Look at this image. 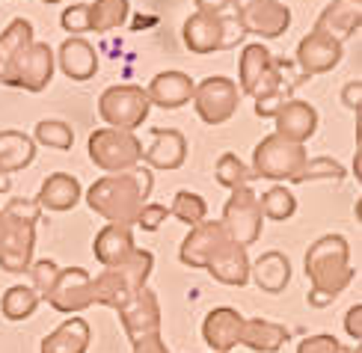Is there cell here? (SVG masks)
Listing matches in <instances>:
<instances>
[{
    "label": "cell",
    "instance_id": "obj_1",
    "mask_svg": "<svg viewBox=\"0 0 362 353\" xmlns=\"http://www.w3.org/2000/svg\"><path fill=\"white\" fill-rule=\"evenodd\" d=\"M152 184L155 175L148 166H134L128 173L104 175L86 190V205L107 223L131 228L137 223V214L146 205L148 193H152Z\"/></svg>",
    "mask_w": 362,
    "mask_h": 353
},
{
    "label": "cell",
    "instance_id": "obj_2",
    "mask_svg": "<svg viewBox=\"0 0 362 353\" xmlns=\"http://www.w3.org/2000/svg\"><path fill=\"white\" fill-rule=\"evenodd\" d=\"M306 276H309V306L324 309L344 288L354 282L356 270L351 267V247L341 235H324L306 253Z\"/></svg>",
    "mask_w": 362,
    "mask_h": 353
},
{
    "label": "cell",
    "instance_id": "obj_3",
    "mask_svg": "<svg viewBox=\"0 0 362 353\" xmlns=\"http://www.w3.org/2000/svg\"><path fill=\"white\" fill-rule=\"evenodd\" d=\"M155 267V255L148 250H134L125 262L113 267H104L93 282H89V303L93 306H110V309H122V306L146 288L148 276Z\"/></svg>",
    "mask_w": 362,
    "mask_h": 353
},
{
    "label": "cell",
    "instance_id": "obj_4",
    "mask_svg": "<svg viewBox=\"0 0 362 353\" xmlns=\"http://www.w3.org/2000/svg\"><path fill=\"white\" fill-rule=\"evenodd\" d=\"M4 214H6V235L0 241V270L24 273L33 265L36 223L42 217V208L36 199H9Z\"/></svg>",
    "mask_w": 362,
    "mask_h": 353
},
{
    "label": "cell",
    "instance_id": "obj_5",
    "mask_svg": "<svg viewBox=\"0 0 362 353\" xmlns=\"http://www.w3.org/2000/svg\"><path fill=\"white\" fill-rule=\"evenodd\" d=\"M89 161L104 173H128L143 161V143L137 140L134 131H119V128H95L89 134Z\"/></svg>",
    "mask_w": 362,
    "mask_h": 353
},
{
    "label": "cell",
    "instance_id": "obj_6",
    "mask_svg": "<svg viewBox=\"0 0 362 353\" xmlns=\"http://www.w3.org/2000/svg\"><path fill=\"white\" fill-rule=\"evenodd\" d=\"M306 161V146L285 140L279 134H267L252 151V175L267 181H294Z\"/></svg>",
    "mask_w": 362,
    "mask_h": 353
},
{
    "label": "cell",
    "instance_id": "obj_7",
    "mask_svg": "<svg viewBox=\"0 0 362 353\" xmlns=\"http://www.w3.org/2000/svg\"><path fill=\"white\" fill-rule=\"evenodd\" d=\"M57 59L48 42H33L21 54H15L6 63H0V83L18 86L27 92H42L54 81Z\"/></svg>",
    "mask_w": 362,
    "mask_h": 353
},
{
    "label": "cell",
    "instance_id": "obj_8",
    "mask_svg": "<svg viewBox=\"0 0 362 353\" xmlns=\"http://www.w3.org/2000/svg\"><path fill=\"white\" fill-rule=\"evenodd\" d=\"M152 101H148L146 89L137 83H116L101 92L98 98V113L107 122V128L119 131H134L148 119Z\"/></svg>",
    "mask_w": 362,
    "mask_h": 353
},
{
    "label": "cell",
    "instance_id": "obj_9",
    "mask_svg": "<svg viewBox=\"0 0 362 353\" xmlns=\"http://www.w3.org/2000/svg\"><path fill=\"white\" fill-rule=\"evenodd\" d=\"M223 228L229 235L232 243L238 247H252L255 241L262 238V226H264V217H262V208H259V196L252 193V187H235L232 196L226 199L223 205Z\"/></svg>",
    "mask_w": 362,
    "mask_h": 353
},
{
    "label": "cell",
    "instance_id": "obj_10",
    "mask_svg": "<svg viewBox=\"0 0 362 353\" xmlns=\"http://www.w3.org/2000/svg\"><path fill=\"white\" fill-rule=\"evenodd\" d=\"M193 110L205 125H223L238 113L240 89L235 81L223 78V74H211V78L193 83Z\"/></svg>",
    "mask_w": 362,
    "mask_h": 353
},
{
    "label": "cell",
    "instance_id": "obj_11",
    "mask_svg": "<svg viewBox=\"0 0 362 353\" xmlns=\"http://www.w3.org/2000/svg\"><path fill=\"white\" fill-rule=\"evenodd\" d=\"M288 71H291V63H285V59H274V66H270V71L264 74V81L255 86V92H252L255 116L274 119L282 110V104L291 101L294 86L303 78H291Z\"/></svg>",
    "mask_w": 362,
    "mask_h": 353
},
{
    "label": "cell",
    "instance_id": "obj_12",
    "mask_svg": "<svg viewBox=\"0 0 362 353\" xmlns=\"http://www.w3.org/2000/svg\"><path fill=\"white\" fill-rule=\"evenodd\" d=\"M341 57H344V48H341L339 39L321 33V30H312V33H306L300 39L294 63L300 66V71H303V78H312V74L333 71L341 63Z\"/></svg>",
    "mask_w": 362,
    "mask_h": 353
},
{
    "label": "cell",
    "instance_id": "obj_13",
    "mask_svg": "<svg viewBox=\"0 0 362 353\" xmlns=\"http://www.w3.org/2000/svg\"><path fill=\"white\" fill-rule=\"evenodd\" d=\"M119 320L125 327V335L134 342L148 339V335H158L160 332V303L155 297V291H137L122 309H119Z\"/></svg>",
    "mask_w": 362,
    "mask_h": 353
},
{
    "label": "cell",
    "instance_id": "obj_14",
    "mask_svg": "<svg viewBox=\"0 0 362 353\" xmlns=\"http://www.w3.org/2000/svg\"><path fill=\"white\" fill-rule=\"evenodd\" d=\"M229 241V235H226V228L220 220H202V223H196L187 238L181 241V247H178V258H181V265H187V267H202L214 258V253L223 247V243Z\"/></svg>",
    "mask_w": 362,
    "mask_h": 353
},
{
    "label": "cell",
    "instance_id": "obj_15",
    "mask_svg": "<svg viewBox=\"0 0 362 353\" xmlns=\"http://www.w3.org/2000/svg\"><path fill=\"white\" fill-rule=\"evenodd\" d=\"M232 15H238L247 33H255L262 39H279L291 27V9L282 0H259V4H250Z\"/></svg>",
    "mask_w": 362,
    "mask_h": 353
},
{
    "label": "cell",
    "instance_id": "obj_16",
    "mask_svg": "<svg viewBox=\"0 0 362 353\" xmlns=\"http://www.w3.org/2000/svg\"><path fill=\"white\" fill-rule=\"evenodd\" d=\"M89 282H93V276H89L83 267H66L59 270L57 282H54V291L48 294V306L63 315H78L83 309H89Z\"/></svg>",
    "mask_w": 362,
    "mask_h": 353
},
{
    "label": "cell",
    "instance_id": "obj_17",
    "mask_svg": "<svg viewBox=\"0 0 362 353\" xmlns=\"http://www.w3.org/2000/svg\"><path fill=\"white\" fill-rule=\"evenodd\" d=\"M148 170H178L187 161V140L175 128H152V146L143 151Z\"/></svg>",
    "mask_w": 362,
    "mask_h": 353
},
{
    "label": "cell",
    "instance_id": "obj_18",
    "mask_svg": "<svg viewBox=\"0 0 362 353\" xmlns=\"http://www.w3.org/2000/svg\"><path fill=\"white\" fill-rule=\"evenodd\" d=\"M185 45L193 54H214L226 51V30H223V15H205V12H193L185 21Z\"/></svg>",
    "mask_w": 362,
    "mask_h": 353
},
{
    "label": "cell",
    "instance_id": "obj_19",
    "mask_svg": "<svg viewBox=\"0 0 362 353\" xmlns=\"http://www.w3.org/2000/svg\"><path fill=\"white\" fill-rule=\"evenodd\" d=\"M274 122H276L274 134L285 137V140H291V143L306 146V140H312L315 131H318V110L306 101L291 98L288 104H282V110L274 116Z\"/></svg>",
    "mask_w": 362,
    "mask_h": 353
},
{
    "label": "cell",
    "instance_id": "obj_20",
    "mask_svg": "<svg viewBox=\"0 0 362 353\" xmlns=\"http://www.w3.org/2000/svg\"><path fill=\"white\" fill-rule=\"evenodd\" d=\"M54 59L59 63V71H63L69 81H93L98 71V54L83 36H69L59 45Z\"/></svg>",
    "mask_w": 362,
    "mask_h": 353
},
{
    "label": "cell",
    "instance_id": "obj_21",
    "mask_svg": "<svg viewBox=\"0 0 362 353\" xmlns=\"http://www.w3.org/2000/svg\"><path fill=\"white\" fill-rule=\"evenodd\" d=\"M240 324H244V315L229 309V306L211 309L202 324V339L214 353H229L240 342Z\"/></svg>",
    "mask_w": 362,
    "mask_h": 353
},
{
    "label": "cell",
    "instance_id": "obj_22",
    "mask_svg": "<svg viewBox=\"0 0 362 353\" xmlns=\"http://www.w3.org/2000/svg\"><path fill=\"white\" fill-rule=\"evenodd\" d=\"M146 96H148V101H152L155 107H163V110H178V107L190 104V98H193V81H190V74L175 71V69L158 71L152 78V83H148Z\"/></svg>",
    "mask_w": 362,
    "mask_h": 353
},
{
    "label": "cell",
    "instance_id": "obj_23",
    "mask_svg": "<svg viewBox=\"0 0 362 353\" xmlns=\"http://www.w3.org/2000/svg\"><path fill=\"white\" fill-rule=\"evenodd\" d=\"M359 24H362V0H333V4H327L324 12L318 15L315 30L344 42L348 36L359 33Z\"/></svg>",
    "mask_w": 362,
    "mask_h": 353
},
{
    "label": "cell",
    "instance_id": "obj_24",
    "mask_svg": "<svg viewBox=\"0 0 362 353\" xmlns=\"http://www.w3.org/2000/svg\"><path fill=\"white\" fill-rule=\"evenodd\" d=\"M205 270L214 276L217 282H223V285L244 288L250 282V258H247V250L238 247V243H232V241H226L223 247L214 253V258L205 265Z\"/></svg>",
    "mask_w": 362,
    "mask_h": 353
},
{
    "label": "cell",
    "instance_id": "obj_25",
    "mask_svg": "<svg viewBox=\"0 0 362 353\" xmlns=\"http://www.w3.org/2000/svg\"><path fill=\"white\" fill-rule=\"evenodd\" d=\"M250 276H252V282L264 291V294H282V291L288 288V282H291V262L276 250L262 253L250 265Z\"/></svg>",
    "mask_w": 362,
    "mask_h": 353
},
{
    "label": "cell",
    "instance_id": "obj_26",
    "mask_svg": "<svg viewBox=\"0 0 362 353\" xmlns=\"http://www.w3.org/2000/svg\"><path fill=\"white\" fill-rule=\"evenodd\" d=\"M33 158H36L33 137L24 131H15V128L0 131V175H12V173L27 170V166L33 163Z\"/></svg>",
    "mask_w": 362,
    "mask_h": 353
},
{
    "label": "cell",
    "instance_id": "obj_27",
    "mask_svg": "<svg viewBox=\"0 0 362 353\" xmlns=\"http://www.w3.org/2000/svg\"><path fill=\"white\" fill-rule=\"evenodd\" d=\"M36 202L42 211H71L81 202V181L69 173H54L42 181Z\"/></svg>",
    "mask_w": 362,
    "mask_h": 353
},
{
    "label": "cell",
    "instance_id": "obj_28",
    "mask_svg": "<svg viewBox=\"0 0 362 353\" xmlns=\"http://www.w3.org/2000/svg\"><path fill=\"white\" fill-rule=\"evenodd\" d=\"M134 250L137 247H134L131 228L128 226H116V223H107L93 241V253L101 262V267H113L119 262H125Z\"/></svg>",
    "mask_w": 362,
    "mask_h": 353
},
{
    "label": "cell",
    "instance_id": "obj_29",
    "mask_svg": "<svg viewBox=\"0 0 362 353\" xmlns=\"http://www.w3.org/2000/svg\"><path fill=\"white\" fill-rule=\"evenodd\" d=\"M89 324L83 318H66L54 332H48L42 339L39 353H86L89 347Z\"/></svg>",
    "mask_w": 362,
    "mask_h": 353
},
{
    "label": "cell",
    "instance_id": "obj_30",
    "mask_svg": "<svg viewBox=\"0 0 362 353\" xmlns=\"http://www.w3.org/2000/svg\"><path fill=\"white\" fill-rule=\"evenodd\" d=\"M285 342H288V330L282 324H274V320H264V318H244L240 324V342L255 353H276Z\"/></svg>",
    "mask_w": 362,
    "mask_h": 353
},
{
    "label": "cell",
    "instance_id": "obj_31",
    "mask_svg": "<svg viewBox=\"0 0 362 353\" xmlns=\"http://www.w3.org/2000/svg\"><path fill=\"white\" fill-rule=\"evenodd\" d=\"M274 66V54H270L262 42H252L240 51V59H238V81H240V92L244 96H252L255 86L264 81V74Z\"/></svg>",
    "mask_w": 362,
    "mask_h": 353
},
{
    "label": "cell",
    "instance_id": "obj_32",
    "mask_svg": "<svg viewBox=\"0 0 362 353\" xmlns=\"http://www.w3.org/2000/svg\"><path fill=\"white\" fill-rule=\"evenodd\" d=\"M131 15V4L128 0H95L89 4V30L95 33H110L119 30Z\"/></svg>",
    "mask_w": 362,
    "mask_h": 353
},
{
    "label": "cell",
    "instance_id": "obj_33",
    "mask_svg": "<svg viewBox=\"0 0 362 353\" xmlns=\"http://www.w3.org/2000/svg\"><path fill=\"white\" fill-rule=\"evenodd\" d=\"M36 309H39V294L27 285H12L0 297V312H4L6 320H27Z\"/></svg>",
    "mask_w": 362,
    "mask_h": 353
},
{
    "label": "cell",
    "instance_id": "obj_34",
    "mask_svg": "<svg viewBox=\"0 0 362 353\" xmlns=\"http://www.w3.org/2000/svg\"><path fill=\"white\" fill-rule=\"evenodd\" d=\"M33 42H36L33 24H30L27 18H12L4 27V33H0V63H6V59H12L15 54H21Z\"/></svg>",
    "mask_w": 362,
    "mask_h": 353
},
{
    "label": "cell",
    "instance_id": "obj_35",
    "mask_svg": "<svg viewBox=\"0 0 362 353\" xmlns=\"http://www.w3.org/2000/svg\"><path fill=\"white\" fill-rule=\"evenodd\" d=\"M214 175H217V184H223V187H247V184L255 178L250 166L240 161L235 151H223V155L217 158V166H214Z\"/></svg>",
    "mask_w": 362,
    "mask_h": 353
},
{
    "label": "cell",
    "instance_id": "obj_36",
    "mask_svg": "<svg viewBox=\"0 0 362 353\" xmlns=\"http://www.w3.org/2000/svg\"><path fill=\"white\" fill-rule=\"evenodd\" d=\"M33 143L57 149V151H69L71 143H74V131L63 119H42L36 125V131H33Z\"/></svg>",
    "mask_w": 362,
    "mask_h": 353
},
{
    "label": "cell",
    "instance_id": "obj_37",
    "mask_svg": "<svg viewBox=\"0 0 362 353\" xmlns=\"http://www.w3.org/2000/svg\"><path fill=\"white\" fill-rule=\"evenodd\" d=\"M259 208H262V217H267V220H288V217H294V211H297V199H294V193L288 190V187H270L267 193H262L259 196Z\"/></svg>",
    "mask_w": 362,
    "mask_h": 353
},
{
    "label": "cell",
    "instance_id": "obj_38",
    "mask_svg": "<svg viewBox=\"0 0 362 353\" xmlns=\"http://www.w3.org/2000/svg\"><path fill=\"white\" fill-rule=\"evenodd\" d=\"M170 217L181 220V223H187L190 228L196 223H202L208 217V202L199 196V193H190V190H178L175 199H173V205H170Z\"/></svg>",
    "mask_w": 362,
    "mask_h": 353
},
{
    "label": "cell",
    "instance_id": "obj_39",
    "mask_svg": "<svg viewBox=\"0 0 362 353\" xmlns=\"http://www.w3.org/2000/svg\"><path fill=\"white\" fill-rule=\"evenodd\" d=\"M344 178V166L333 158H312L306 166L300 170V175L291 184H306V181H341Z\"/></svg>",
    "mask_w": 362,
    "mask_h": 353
},
{
    "label": "cell",
    "instance_id": "obj_40",
    "mask_svg": "<svg viewBox=\"0 0 362 353\" xmlns=\"http://www.w3.org/2000/svg\"><path fill=\"white\" fill-rule=\"evenodd\" d=\"M63 267H57L51 258H42V262L30 265V276H33V291L39 294V300H48V294L54 291V282Z\"/></svg>",
    "mask_w": 362,
    "mask_h": 353
},
{
    "label": "cell",
    "instance_id": "obj_41",
    "mask_svg": "<svg viewBox=\"0 0 362 353\" xmlns=\"http://www.w3.org/2000/svg\"><path fill=\"white\" fill-rule=\"evenodd\" d=\"M167 217H170V208H167V205L146 202V205L140 208L137 223H134V226H140L143 232H158V228H160L163 223H167Z\"/></svg>",
    "mask_w": 362,
    "mask_h": 353
},
{
    "label": "cell",
    "instance_id": "obj_42",
    "mask_svg": "<svg viewBox=\"0 0 362 353\" xmlns=\"http://www.w3.org/2000/svg\"><path fill=\"white\" fill-rule=\"evenodd\" d=\"M59 24H63L66 33H86L89 30V4H74V6L63 9Z\"/></svg>",
    "mask_w": 362,
    "mask_h": 353
},
{
    "label": "cell",
    "instance_id": "obj_43",
    "mask_svg": "<svg viewBox=\"0 0 362 353\" xmlns=\"http://www.w3.org/2000/svg\"><path fill=\"white\" fill-rule=\"evenodd\" d=\"M297 353H341V342L336 335L321 332V335H309V339L300 342Z\"/></svg>",
    "mask_w": 362,
    "mask_h": 353
},
{
    "label": "cell",
    "instance_id": "obj_44",
    "mask_svg": "<svg viewBox=\"0 0 362 353\" xmlns=\"http://www.w3.org/2000/svg\"><path fill=\"white\" fill-rule=\"evenodd\" d=\"M223 30H226V48H235V45L247 36V30L238 21V15H223Z\"/></svg>",
    "mask_w": 362,
    "mask_h": 353
},
{
    "label": "cell",
    "instance_id": "obj_45",
    "mask_svg": "<svg viewBox=\"0 0 362 353\" xmlns=\"http://www.w3.org/2000/svg\"><path fill=\"white\" fill-rule=\"evenodd\" d=\"M344 330H348V335L356 345L362 342V303H356L348 309V315H344Z\"/></svg>",
    "mask_w": 362,
    "mask_h": 353
},
{
    "label": "cell",
    "instance_id": "obj_46",
    "mask_svg": "<svg viewBox=\"0 0 362 353\" xmlns=\"http://www.w3.org/2000/svg\"><path fill=\"white\" fill-rule=\"evenodd\" d=\"M341 104L348 107V110L359 113V107H362V81H351L348 86L341 89Z\"/></svg>",
    "mask_w": 362,
    "mask_h": 353
},
{
    "label": "cell",
    "instance_id": "obj_47",
    "mask_svg": "<svg viewBox=\"0 0 362 353\" xmlns=\"http://www.w3.org/2000/svg\"><path fill=\"white\" fill-rule=\"evenodd\" d=\"M134 353H170L167 342H163V335H148V339H140L134 342Z\"/></svg>",
    "mask_w": 362,
    "mask_h": 353
},
{
    "label": "cell",
    "instance_id": "obj_48",
    "mask_svg": "<svg viewBox=\"0 0 362 353\" xmlns=\"http://www.w3.org/2000/svg\"><path fill=\"white\" fill-rule=\"evenodd\" d=\"M196 12H205V15H226V9L232 6V0H193Z\"/></svg>",
    "mask_w": 362,
    "mask_h": 353
},
{
    "label": "cell",
    "instance_id": "obj_49",
    "mask_svg": "<svg viewBox=\"0 0 362 353\" xmlns=\"http://www.w3.org/2000/svg\"><path fill=\"white\" fill-rule=\"evenodd\" d=\"M250 4H259V0H232V6H229V9L240 12V9H244V6H250Z\"/></svg>",
    "mask_w": 362,
    "mask_h": 353
},
{
    "label": "cell",
    "instance_id": "obj_50",
    "mask_svg": "<svg viewBox=\"0 0 362 353\" xmlns=\"http://www.w3.org/2000/svg\"><path fill=\"white\" fill-rule=\"evenodd\" d=\"M4 235H6V214L0 208V241H4Z\"/></svg>",
    "mask_w": 362,
    "mask_h": 353
},
{
    "label": "cell",
    "instance_id": "obj_51",
    "mask_svg": "<svg viewBox=\"0 0 362 353\" xmlns=\"http://www.w3.org/2000/svg\"><path fill=\"white\" fill-rule=\"evenodd\" d=\"M341 353H362V350H359V345H356V347H341Z\"/></svg>",
    "mask_w": 362,
    "mask_h": 353
},
{
    "label": "cell",
    "instance_id": "obj_52",
    "mask_svg": "<svg viewBox=\"0 0 362 353\" xmlns=\"http://www.w3.org/2000/svg\"><path fill=\"white\" fill-rule=\"evenodd\" d=\"M42 4H48V6H57V4H63V0H42Z\"/></svg>",
    "mask_w": 362,
    "mask_h": 353
}]
</instances>
